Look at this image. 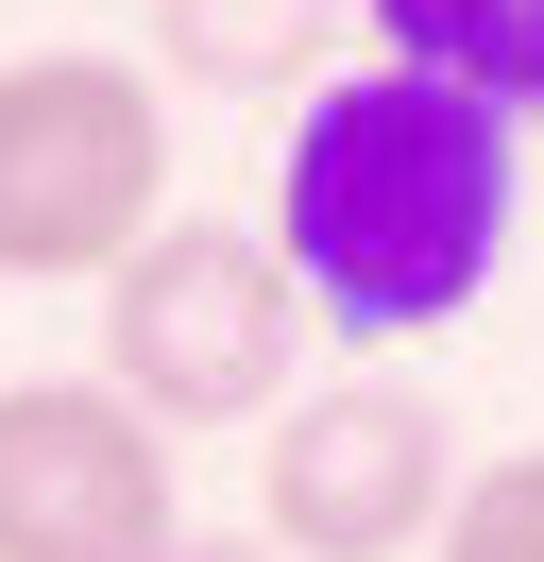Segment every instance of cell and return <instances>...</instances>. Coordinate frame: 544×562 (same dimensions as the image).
<instances>
[{
	"mask_svg": "<svg viewBox=\"0 0 544 562\" xmlns=\"http://www.w3.org/2000/svg\"><path fill=\"white\" fill-rule=\"evenodd\" d=\"M426 562H544V443L476 460V477H460V512L426 528Z\"/></svg>",
	"mask_w": 544,
	"mask_h": 562,
	"instance_id": "obj_8",
	"label": "cell"
},
{
	"mask_svg": "<svg viewBox=\"0 0 544 562\" xmlns=\"http://www.w3.org/2000/svg\"><path fill=\"white\" fill-rule=\"evenodd\" d=\"M358 52V0H154V86L204 103H306Z\"/></svg>",
	"mask_w": 544,
	"mask_h": 562,
	"instance_id": "obj_6",
	"label": "cell"
},
{
	"mask_svg": "<svg viewBox=\"0 0 544 562\" xmlns=\"http://www.w3.org/2000/svg\"><path fill=\"white\" fill-rule=\"evenodd\" d=\"M374 69H426L494 120H544V0H358Z\"/></svg>",
	"mask_w": 544,
	"mask_h": 562,
	"instance_id": "obj_7",
	"label": "cell"
},
{
	"mask_svg": "<svg viewBox=\"0 0 544 562\" xmlns=\"http://www.w3.org/2000/svg\"><path fill=\"white\" fill-rule=\"evenodd\" d=\"M188 528L170 426L102 375H0V562H154Z\"/></svg>",
	"mask_w": 544,
	"mask_h": 562,
	"instance_id": "obj_5",
	"label": "cell"
},
{
	"mask_svg": "<svg viewBox=\"0 0 544 562\" xmlns=\"http://www.w3.org/2000/svg\"><path fill=\"white\" fill-rule=\"evenodd\" d=\"M102 392H136L154 426H256L290 409V341H306V290L272 239L238 222H154V239L102 273Z\"/></svg>",
	"mask_w": 544,
	"mask_h": 562,
	"instance_id": "obj_3",
	"label": "cell"
},
{
	"mask_svg": "<svg viewBox=\"0 0 544 562\" xmlns=\"http://www.w3.org/2000/svg\"><path fill=\"white\" fill-rule=\"evenodd\" d=\"M170 222V86L136 52H0V273L102 290Z\"/></svg>",
	"mask_w": 544,
	"mask_h": 562,
	"instance_id": "obj_2",
	"label": "cell"
},
{
	"mask_svg": "<svg viewBox=\"0 0 544 562\" xmlns=\"http://www.w3.org/2000/svg\"><path fill=\"white\" fill-rule=\"evenodd\" d=\"M154 562H272V546H256V528H170Z\"/></svg>",
	"mask_w": 544,
	"mask_h": 562,
	"instance_id": "obj_9",
	"label": "cell"
},
{
	"mask_svg": "<svg viewBox=\"0 0 544 562\" xmlns=\"http://www.w3.org/2000/svg\"><path fill=\"white\" fill-rule=\"evenodd\" d=\"M460 512V426L408 375H324L256 443V546L272 562H408Z\"/></svg>",
	"mask_w": 544,
	"mask_h": 562,
	"instance_id": "obj_4",
	"label": "cell"
},
{
	"mask_svg": "<svg viewBox=\"0 0 544 562\" xmlns=\"http://www.w3.org/2000/svg\"><path fill=\"white\" fill-rule=\"evenodd\" d=\"M510 137L528 120L460 103L426 69L306 86L290 154H272V256H290L306 324H340V341H442L510 256Z\"/></svg>",
	"mask_w": 544,
	"mask_h": 562,
	"instance_id": "obj_1",
	"label": "cell"
}]
</instances>
